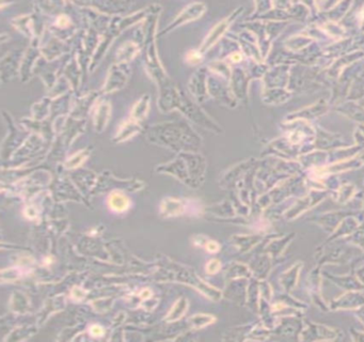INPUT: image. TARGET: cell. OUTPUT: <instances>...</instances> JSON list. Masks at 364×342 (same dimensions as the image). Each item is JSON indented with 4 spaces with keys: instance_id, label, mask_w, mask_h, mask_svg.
Wrapping results in <instances>:
<instances>
[{
    "instance_id": "3957f363",
    "label": "cell",
    "mask_w": 364,
    "mask_h": 342,
    "mask_svg": "<svg viewBox=\"0 0 364 342\" xmlns=\"http://www.w3.org/2000/svg\"><path fill=\"white\" fill-rule=\"evenodd\" d=\"M90 331H91V334H92L93 336H95V337H100V336H102V335L104 334V331L102 329V327H100V326L91 327Z\"/></svg>"
},
{
    "instance_id": "277c9868",
    "label": "cell",
    "mask_w": 364,
    "mask_h": 342,
    "mask_svg": "<svg viewBox=\"0 0 364 342\" xmlns=\"http://www.w3.org/2000/svg\"><path fill=\"white\" fill-rule=\"evenodd\" d=\"M206 248H207V250H208V251H211V252H216L217 250L219 249V246H218V245L216 244V243H214V242H209L208 244H207Z\"/></svg>"
},
{
    "instance_id": "8992f818",
    "label": "cell",
    "mask_w": 364,
    "mask_h": 342,
    "mask_svg": "<svg viewBox=\"0 0 364 342\" xmlns=\"http://www.w3.org/2000/svg\"><path fill=\"white\" fill-rule=\"evenodd\" d=\"M58 23L61 24V26H64L65 25V23H67V19L65 18V16H61V17L59 18V20H58Z\"/></svg>"
},
{
    "instance_id": "6da1fadb",
    "label": "cell",
    "mask_w": 364,
    "mask_h": 342,
    "mask_svg": "<svg viewBox=\"0 0 364 342\" xmlns=\"http://www.w3.org/2000/svg\"><path fill=\"white\" fill-rule=\"evenodd\" d=\"M108 204H109V208L113 212L122 213V212L126 211L129 208V199L122 192L113 191L109 195Z\"/></svg>"
},
{
    "instance_id": "5b68a950",
    "label": "cell",
    "mask_w": 364,
    "mask_h": 342,
    "mask_svg": "<svg viewBox=\"0 0 364 342\" xmlns=\"http://www.w3.org/2000/svg\"><path fill=\"white\" fill-rule=\"evenodd\" d=\"M232 60L234 62H238L242 60V55L240 54H234L232 55Z\"/></svg>"
},
{
    "instance_id": "7a4b0ae2",
    "label": "cell",
    "mask_w": 364,
    "mask_h": 342,
    "mask_svg": "<svg viewBox=\"0 0 364 342\" xmlns=\"http://www.w3.org/2000/svg\"><path fill=\"white\" fill-rule=\"evenodd\" d=\"M219 267H220V266H219V262L218 261H211L208 264H207L206 271H207V273H209V274H214V273H216V272L218 271Z\"/></svg>"
}]
</instances>
